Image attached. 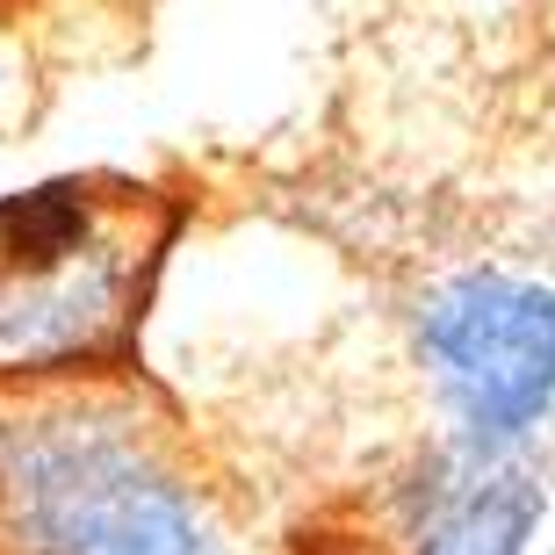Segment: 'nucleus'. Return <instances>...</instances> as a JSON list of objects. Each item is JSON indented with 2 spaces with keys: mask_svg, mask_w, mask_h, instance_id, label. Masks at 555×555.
<instances>
[{
  "mask_svg": "<svg viewBox=\"0 0 555 555\" xmlns=\"http://www.w3.org/2000/svg\"><path fill=\"white\" fill-rule=\"evenodd\" d=\"M0 555H224L181 426L138 375L0 390Z\"/></svg>",
  "mask_w": 555,
  "mask_h": 555,
  "instance_id": "nucleus-1",
  "label": "nucleus"
},
{
  "mask_svg": "<svg viewBox=\"0 0 555 555\" xmlns=\"http://www.w3.org/2000/svg\"><path fill=\"white\" fill-rule=\"evenodd\" d=\"M181 209L124 173L0 195V390L130 375Z\"/></svg>",
  "mask_w": 555,
  "mask_h": 555,
  "instance_id": "nucleus-2",
  "label": "nucleus"
},
{
  "mask_svg": "<svg viewBox=\"0 0 555 555\" xmlns=\"http://www.w3.org/2000/svg\"><path fill=\"white\" fill-rule=\"evenodd\" d=\"M418 369L469 440H534L555 418V288L534 274L469 268L418 304Z\"/></svg>",
  "mask_w": 555,
  "mask_h": 555,
  "instance_id": "nucleus-3",
  "label": "nucleus"
},
{
  "mask_svg": "<svg viewBox=\"0 0 555 555\" xmlns=\"http://www.w3.org/2000/svg\"><path fill=\"white\" fill-rule=\"evenodd\" d=\"M548 519V462L534 440L440 433L390 483L397 555H527Z\"/></svg>",
  "mask_w": 555,
  "mask_h": 555,
  "instance_id": "nucleus-4",
  "label": "nucleus"
}]
</instances>
